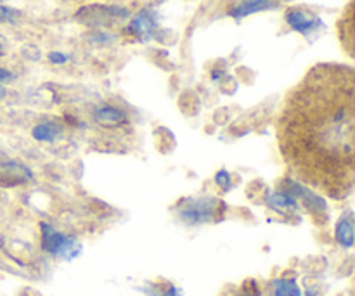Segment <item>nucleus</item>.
Returning a JSON list of instances; mask_svg holds the SVG:
<instances>
[{
    "instance_id": "f257e3e1",
    "label": "nucleus",
    "mask_w": 355,
    "mask_h": 296,
    "mask_svg": "<svg viewBox=\"0 0 355 296\" xmlns=\"http://www.w3.org/2000/svg\"><path fill=\"white\" fill-rule=\"evenodd\" d=\"M277 144L291 173L319 193L345 200L354 189V71L319 64L284 101Z\"/></svg>"
},
{
    "instance_id": "f03ea898",
    "label": "nucleus",
    "mask_w": 355,
    "mask_h": 296,
    "mask_svg": "<svg viewBox=\"0 0 355 296\" xmlns=\"http://www.w3.org/2000/svg\"><path fill=\"white\" fill-rule=\"evenodd\" d=\"M225 204L215 198L186 200V207L180 208V217L191 224H201L218 218V211H224Z\"/></svg>"
},
{
    "instance_id": "7ed1b4c3",
    "label": "nucleus",
    "mask_w": 355,
    "mask_h": 296,
    "mask_svg": "<svg viewBox=\"0 0 355 296\" xmlns=\"http://www.w3.org/2000/svg\"><path fill=\"white\" fill-rule=\"evenodd\" d=\"M286 23L290 24L291 30L298 31V33L305 35V37L315 33L319 28L324 26V23H322L321 17L315 16V14L305 12V10H300V9L288 10Z\"/></svg>"
},
{
    "instance_id": "20e7f679",
    "label": "nucleus",
    "mask_w": 355,
    "mask_h": 296,
    "mask_svg": "<svg viewBox=\"0 0 355 296\" xmlns=\"http://www.w3.org/2000/svg\"><path fill=\"white\" fill-rule=\"evenodd\" d=\"M128 30L132 31V35L139 38L141 42H149L153 38L156 31V14L153 10L144 9L130 21V26Z\"/></svg>"
},
{
    "instance_id": "39448f33",
    "label": "nucleus",
    "mask_w": 355,
    "mask_h": 296,
    "mask_svg": "<svg viewBox=\"0 0 355 296\" xmlns=\"http://www.w3.org/2000/svg\"><path fill=\"white\" fill-rule=\"evenodd\" d=\"M277 3H279V0H245V2L232 7V9L229 10V14H231L232 17H245L250 16V14L260 12V10L272 9Z\"/></svg>"
},
{
    "instance_id": "423d86ee",
    "label": "nucleus",
    "mask_w": 355,
    "mask_h": 296,
    "mask_svg": "<svg viewBox=\"0 0 355 296\" xmlns=\"http://www.w3.org/2000/svg\"><path fill=\"white\" fill-rule=\"evenodd\" d=\"M94 118L103 127H120V125L127 123V114L125 111L118 110L114 106H103L94 113Z\"/></svg>"
},
{
    "instance_id": "0eeeda50",
    "label": "nucleus",
    "mask_w": 355,
    "mask_h": 296,
    "mask_svg": "<svg viewBox=\"0 0 355 296\" xmlns=\"http://www.w3.org/2000/svg\"><path fill=\"white\" fill-rule=\"evenodd\" d=\"M42 229H44V243H45V248H49V252H59V250H64L69 248V245H71V241L69 239H66L62 234H58V232L54 231L52 227H49V225H42Z\"/></svg>"
},
{
    "instance_id": "6e6552de",
    "label": "nucleus",
    "mask_w": 355,
    "mask_h": 296,
    "mask_svg": "<svg viewBox=\"0 0 355 296\" xmlns=\"http://www.w3.org/2000/svg\"><path fill=\"white\" fill-rule=\"evenodd\" d=\"M62 128L55 123H40L33 128V137L42 142H51L61 135Z\"/></svg>"
},
{
    "instance_id": "1a4fd4ad",
    "label": "nucleus",
    "mask_w": 355,
    "mask_h": 296,
    "mask_svg": "<svg viewBox=\"0 0 355 296\" xmlns=\"http://www.w3.org/2000/svg\"><path fill=\"white\" fill-rule=\"evenodd\" d=\"M338 239L342 245L350 246L352 245V215H347V217L340 218L338 224Z\"/></svg>"
},
{
    "instance_id": "9d476101",
    "label": "nucleus",
    "mask_w": 355,
    "mask_h": 296,
    "mask_svg": "<svg viewBox=\"0 0 355 296\" xmlns=\"http://www.w3.org/2000/svg\"><path fill=\"white\" fill-rule=\"evenodd\" d=\"M270 204L276 208H297V201L288 193H274L270 198Z\"/></svg>"
},
{
    "instance_id": "9b49d317",
    "label": "nucleus",
    "mask_w": 355,
    "mask_h": 296,
    "mask_svg": "<svg viewBox=\"0 0 355 296\" xmlns=\"http://www.w3.org/2000/svg\"><path fill=\"white\" fill-rule=\"evenodd\" d=\"M215 180H217L218 186L224 187L225 191H227L229 187H231V177H229V173L225 172V170H220V172L217 173V177H215Z\"/></svg>"
},
{
    "instance_id": "f8f14e48",
    "label": "nucleus",
    "mask_w": 355,
    "mask_h": 296,
    "mask_svg": "<svg viewBox=\"0 0 355 296\" xmlns=\"http://www.w3.org/2000/svg\"><path fill=\"white\" fill-rule=\"evenodd\" d=\"M49 61L54 62V64H64L68 61V55L62 54V52H51L49 54Z\"/></svg>"
},
{
    "instance_id": "ddd939ff",
    "label": "nucleus",
    "mask_w": 355,
    "mask_h": 296,
    "mask_svg": "<svg viewBox=\"0 0 355 296\" xmlns=\"http://www.w3.org/2000/svg\"><path fill=\"white\" fill-rule=\"evenodd\" d=\"M253 286H255V284H253ZM232 296H262V293H260V290L257 286L255 288L245 286L241 291H239V293H236Z\"/></svg>"
},
{
    "instance_id": "4468645a",
    "label": "nucleus",
    "mask_w": 355,
    "mask_h": 296,
    "mask_svg": "<svg viewBox=\"0 0 355 296\" xmlns=\"http://www.w3.org/2000/svg\"><path fill=\"white\" fill-rule=\"evenodd\" d=\"M12 10L10 9H7V7H3V6H0V23H2V21H9L10 17H12Z\"/></svg>"
},
{
    "instance_id": "2eb2a0df",
    "label": "nucleus",
    "mask_w": 355,
    "mask_h": 296,
    "mask_svg": "<svg viewBox=\"0 0 355 296\" xmlns=\"http://www.w3.org/2000/svg\"><path fill=\"white\" fill-rule=\"evenodd\" d=\"M12 78V75H10L9 71H6V69H0V82H7V80Z\"/></svg>"
},
{
    "instance_id": "dca6fc26",
    "label": "nucleus",
    "mask_w": 355,
    "mask_h": 296,
    "mask_svg": "<svg viewBox=\"0 0 355 296\" xmlns=\"http://www.w3.org/2000/svg\"><path fill=\"white\" fill-rule=\"evenodd\" d=\"M2 96H3V89H2V87H0V99H2Z\"/></svg>"
}]
</instances>
